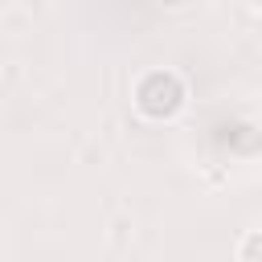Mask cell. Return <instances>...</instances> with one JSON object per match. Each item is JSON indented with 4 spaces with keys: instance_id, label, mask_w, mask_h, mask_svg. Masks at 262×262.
<instances>
[{
    "instance_id": "3957f363",
    "label": "cell",
    "mask_w": 262,
    "mask_h": 262,
    "mask_svg": "<svg viewBox=\"0 0 262 262\" xmlns=\"http://www.w3.org/2000/svg\"><path fill=\"white\" fill-rule=\"evenodd\" d=\"M250 4H254V12H262V0H250Z\"/></svg>"
},
{
    "instance_id": "7a4b0ae2",
    "label": "cell",
    "mask_w": 262,
    "mask_h": 262,
    "mask_svg": "<svg viewBox=\"0 0 262 262\" xmlns=\"http://www.w3.org/2000/svg\"><path fill=\"white\" fill-rule=\"evenodd\" d=\"M233 254H237L242 262H262V229H246Z\"/></svg>"
},
{
    "instance_id": "6da1fadb",
    "label": "cell",
    "mask_w": 262,
    "mask_h": 262,
    "mask_svg": "<svg viewBox=\"0 0 262 262\" xmlns=\"http://www.w3.org/2000/svg\"><path fill=\"white\" fill-rule=\"evenodd\" d=\"M131 102H135V111H139L143 119L168 123V119H176V115L188 106V82H184V74H176V70H147V74L135 82Z\"/></svg>"
}]
</instances>
